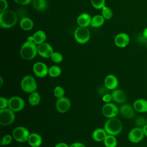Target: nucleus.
Segmentation results:
<instances>
[{"instance_id":"obj_26","label":"nucleus","mask_w":147,"mask_h":147,"mask_svg":"<svg viewBox=\"0 0 147 147\" xmlns=\"http://www.w3.org/2000/svg\"><path fill=\"white\" fill-rule=\"evenodd\" d=\"M40 99H41L40 95L39 93L36 91H34L30 93L28 98L29 103L32 106L37 105L40 103Z\"/></svg>"},{"instance_id":"obj_32","label":"nucleus","mask_w":147,"mask_h":147,"mask_svg":"<svg viewBox=\"0 0 147 147\" xmlns=\"http://www.w3.org/2000/svg\"><path fill=\"white\" fill-rule=\"evenodd\" d=\"M51 58L53 62L56 63H61L63 59V57L62 55L58 52H53Z\"/></svg>"},{"instance_id":"obj_10","label":"nucleus","mask_w":147,"mask_h":147,"mask_svg":"<svg viewBox=\"0 0 147 147\" xmlns=\"http://www.w3.org/2000/svg\"><path fill=\"white\" fill-rule=\"evenodd\" d=\"M145 135L142 129L139 127H135L130 130L128 134V139L132 143H138L141 142Z\"/></svg>"},{"instance_id":"obj_36","label":"nucleus","mask_w":147,"mask_h":147,"mask_svg":"<svg viewBox=\"0 0 147 147\" xmlns=\"http://www.w3.org/2000/svg\"><path fill=\"white\" fill-rule=\"evenodd\" d=\"M8 4L6 0H0V11H3L7 8Z\"/></svg>"},{"instance_id":"obj_12","label":"nucleus","mask_w":147,"mask_h":147,"mask_svg":"<svg viewBox=\"0 0 147 147\" xmlns=\"http://www.w3.org/2000/svg\"><path fill=\"white\" fill-rule=\"evenodd\" d=\"M37 52L40 56L44 58H49L51 57L53 50L50 44L44 42L38 45Z\"/></svg>"},{"instance_id":"obj_30","label":"nucleus","mask_w":147,"mask_h":147,"mask_svg":"<svg viewBox=\"0 0 147 147\" xmlns=\"http://www.w3.org/2000/svg\"><path fill=\"white\" fill-rule=\"evenodd\" d=\"M53 94L57 98H60L64 96L65 91L62 87L57 86L53 90Z\"/></svg>"},{"instance_id":"obj_15","label":"nucleus","mask_w":147,"mask_h":147,"mask_svg":"<svg viewBox=\"0 0 147 147\" xmlns=\"http://www.w3.org/2000/svg\"><path fill=\"white\" fill-rule=\"evenodd\" d=\"M111 94L113 100L118 103H123L127 99L126 92L121 89L116 88L113 90Z\"/></svg>"},{"instance_id":"obj_37","label":"nucleus","mask_w":147,"mask_h":147,"mask_svg":"<svg viewBox=\"0 0 147 147\" xmlns=\"http://www.w3.org/2000/svg\"><path fill=\"white\" fill-rule=\"evenodd\" d=\"M102 100H103V102H105L106 103L110 102V101L111 100H113L112 96H111V94H105L102 96Z\"/></svg>"},{"instance_id":"obj_44","label":"nucleus","mask_w":147,"mask_h":147,"mask_svg":"<svg viewBox=\"0 0 147 147\" xmlns=\"http://www.w3.org/2000/svg\"><path fill=\"white\" fill-rule=\"evenodd\" d=\"M146 48H147V42H146Z\"/></svg>"},{"instance_id":"obj_27","label":"nucleus","mask_w":147,"mask_h":147,"mask_svg":"<svg viewBox=\"0 0 147 147\" xmlns=\"http://www.w3.org/2000/svg\"><path fill=\"white\" fill-rule=\"evenodd\" d=\"M105 22V18L102 15H96L92 18L91 25L94 28L101 26Z\"/></svg>"},{"instance_id":"obj_40","label":"nucleus","mask_w":147,"mask_h":147,"mask_svg":"<svg viewBox=\"0 0 147 147\" xmlns=\"http://www.w3.org/2000/svg\"><path fill=\"white\" fill-rule=\"evenodd\" d=\"M55 147H69V146L65 142H59L55 145Z\"/></svg>"},{"instance_id":"obj_18","label":"nucleus","mask_w":147,"mask_h":147,"mask_svg":"<svg viewBox=\"0 0 147 147\" xmlns=\"http://www.w3.org/2000/svg\"><path fill=\"white\" fill-rule=\"evenodd\" d=\"M133 107L138 113L147 112V100L142 98L136 99L133 103Z\"/></svg>"},{"instance_id":"obj_14","label":"nucleus","mask_w":147,"mask_h":147,"mask_svg":"<svg viewBox=\"0 0 147 147\" xmlns=\"http://www.w3.org/2000/svg\"><path fill=\"white\" fill-rule=\"evenodd\" d=\"M130 41L129 36L126 33H120L118 34L114 38V42L116 46L119 48L126 47Z\"/></svg>"},{"instance_id":"obj_28","label":"nucleus","mask_w":147,"mask_h":147,"mask_svg":"<svg viewBox=\"0 0 147 147\" xmlns=\"http://www.w3.org/2000/svg\"><path fill=\"white\" fill-rule=\"evenodd\" d=\"M61 69L57 65H52L48 69V74L51 77L56 78L60 75Z\"/></svg>"},{"instance_id":"obj_17","label":"nucleus","mask_w":147,"mask_h":147,"mask_svg":"<svg viewBox=\"0 0 147 147\" xmlns=\"http://www.w3.org/2000/svg\"><path fill=\"white\" fill-rule=\"evenodd\" d=\"M119 111L123 117L126 118H132L134 115L135 110L131 105L124 104L120 107Z\"/></svg>"},{"instance_id":"obj_35","label":"nucleus","mask_w":147,"mask_h":147,"mask_svg":"<svg viewBox=\"0 0 147 147\" xmlns=\"http://www.w3.org/2000/svg\"><path fill=\"white\" fill-rule=\"evenodd\" d=\"M8 103H9V99L4 97H1L0 98V109L7 108V107H8Z\"/></svg>"},{"instance_id":"obj_4","label":"nucleus","mask_w":147,"mask_h":147,"mask_svg":"<svg viewBox=\"0 0 147 147\" xmlns=\"http://www.w3.org/2000/svg\"><path fill=\"white\" fill-rule=\"evenodd\" d=\"M22 90L28 93H32L37 89V83L35 79L31 75L25 76L21 82Z\"/></svg>"},{"instance_id":"obj_43","label":"nucleus","mask_w":147,"mask_h":147,"mask_svg":"<svg viewBox=\"0 0 147 147\" xmlns=\"http://www.w3.org/2000/svg\"><path fill=\"white\" fill-rule=\"evenodd\" d=\"M0 82H1V83H0V86H2V84H3V79H2V77L0 78Z\"/></svg>"},{"instance_id":"obj_38","label":"nucleus","mask_w":147,"mask_h":147,"mask_svg":"<svg viewBox=\"0 0 147 147\" xmlns=\"http://www.w3.org/2000/svg\"><path fill=\"white\" fill-rule=\"evenodd\" d=\"M17 3L22 5H25L29 3L32 0H14Z\"/></svg>"},{"instance_id":"obj_16","label":"nucleus","mask_w":147,"mask_h":147,"mask_svg":"<svg viewBox=\"0 0 147 147\" xmlns=\"http://www.w3.org/2000/svg\"><path fill=\"white\" fill-rule=\"evenodd\" d=\"M104 84L107 90H114L118 87V80L115 75L110 74L105 77L104 79Z\"/></svg>"},{"instance_id":"obj_42","label":"nucleus","mask_w":147,"mask_h":147,"mask_svg":"<svg viewBox=\"0 0 147 147\" xmlns=\"http://www.w3.org/2000/svg\"><path fill=\"white\" fill-rule=\"evenodd\" d=\"M143 36L147 40V28H145L142 32V34Z\"/></svg>"},{"instance_id":"obj_23","label":"nucleus","mask_w":147,"mask_h":147,"mask_svg":"<svg viewBox=\"0 0 147 147\" xmlns=\"http://www.w3.org/2000/svg\"><path fill=\"white\" fill-rule=\"evenodd\" d=\"M21 29L24 30H30L33 27V22L29 17H23L20 22Z\"/></svg>"},{"instance_id":"obj_39","label":"nucleus","mask_w":147,"mask_h":147,"mask_svg":"<svg viewBox=\"0 0 147 147\" xmlns=\"http://www.w3.org/2000/svg\"><path fill=\"white\" fill-rule=\"evenodd\" d=\"M69 147H86V146L81 142H74L71 144Z\"/></svg>"},{"instance_id":"obj_22","label":"nucleus","mask_w":147,"mask_h":147,"mask_svg":"<svg viewBox=\"0 0 147 147\" xmlns=\"http://www.w3.org/2000/svg\"><path fill=\"white\" fill-rule=\"evenodd\" d=\"M33 41L37 45L44 42L46 40L47 36L45 33L42 30H38L33 35Z\"/></svg>"},{"instance_id":"obj_21","label":"nucleus","mask_w":147,"mask_h":147,"mask_svg":"<svg viewBox=\"0 0 147 147\" xmlns=\"http://www.w3.org/2000/svg\"><path fill=\"white\" fill-rule=\"evenodd\" d=\"M107 135L108 134L105 129L98 128L93 131L92 134V137L95 141L101 142L104 141L105 138Z\"/></svg>"},{"instance_id":"obj_5","label":"nucleus","mask_w":147,"mask_h":147,"mask_svg":"<svg viewBox=\"0 0 147 147\" xmlns=\"http://www.w3.org/2000/svg\"><path fill=\"white\" fill-rule=\"evenodd\" d=\"M15 119V114L13 110L8 108L0 109V124L2 126H8L11 124Z\"/></svg>"},{"instance_id":"obj_29","label":"nucleus","mask_w":147,"mask_h":147,"mask_svg":"<svg viewBox=\"0 0 147 147\" xmlns=\"http://www.w3.org/2000/svg\"><path fill=\"white\" fill-rule=\"evenodd\" d=\"M102 16L106 20H110L113 17V12L110 8L105 6L102 9Z\"/></svg>"},{"instance_id":"obj_9","label":"nucleus","mask_w":147,"mask_h":147,"mask_svg":"<svg viewBox=\"0 0 147 147\" xmlns=\"http://www.w3.org/2000/svg\"><path fill=\"white\" fill-rule=\"evenodd\" d=\"M102 114L108 118L115 117L119 112V109L116 105L113 103H106L102 107Z\"/></svg>"},{"instance_id":"obj_34","label":"nucleus","mask_w":147,"mask_h":147,"mask_svg":"<svg viewBox=\"0 0 147 147\" xmlns=\"http://www.w3.org/2000/svg\"><path fill=\"white\" fill-rule=\"evenodd\" d=\"M12 139H13L12 136L10 134H6V135L4 136L1 140V145L5 146V145H9L11 142Z\"/></svg>"},{"instance_id":"obj_19","label":"nucleus","mask_w":147,"mask_h":147,"mask_svg":"<svg viewBox=\"0 0 147 147\" xmlns=\"http://www.w3.org/2000/svg\"><path fill=\"white\" fill-rule=\"evenodd\" d=\"M92 18L91 16L86 13H82L77 18V23L79 26L87 27L91 25Z\"/></svg>"},{"instance_id":"obj_31","label":"nucleus","mask_w":147,"mask_h":147,"mask_svg":"<svg viewBox=\"0 0 147 147\" xmlns=\"http://www.w3.org/2000/svg\"><path fill=\"white\" fill-rule=\"evenodd\" d=\"M92 6L96 9H101L105 6V0H91Z\"/></svg>"},{"instance_id":"obj_24","label":"nucleus","mask_w":147,"mask_h":147,"mask_svg":"<svg viewBox=\"0 0 147 147\" xmlns=\"http://www.w3.org/2000/svg\"><path fill=\"white\" fill-rule=\"evenodd\" d=\"M32 5L36 10L39 11L44 10L48 6L46 0H32Z\"/></svg>"},{"instance_id":"obj_41","label":"nucleus","mask_w":147,"mask_h":147,"mask_svg":"<svg viewBox=\"0 0 147 147\" xmlns=\"http://www.w3.org/2000/svg\"><path fill=\"white\" fill-rule=\"evenodd\" d=\"M142 129V130H143L145 136L147 137V124L145 125L144 126H143V127Z\"/></svg>"},{"instance_id":"obj_25","label":"nucleus","mask_w":147,"mask_h":147,"mask_svg":"<svg viewBox=\"0 0 147 147\" xmlns=\"http://www.w3.org/2000/svg\"><path fill=\"white\" fill-rule=\"evenodd\" d=\"M106 147H116L117 145V141L115 136L108 134L103 141Z\"/></svg>"},{"instance_id":"obj_2","label":"nucleus","mask_w":147,"mask_h":147,"mask_svg":"<svg viewBox=\"0 0 147 147\" xmlns=\"http://www.w3.org/2000/svg\"><path fill=\"white\" fill-rule=\"evenodd\" d=\"M17 22V16L15 12L10 10H6L1 12L0 25L3 28H10Z\"/></svg>"},{"instance_id":"obj_33","label":"nucleus","mask_w":147,"mask_h":147,"mask_svg":"<svg viewBox=\"0 0 147 147\" xmlns=\"http://www.w3.org/2000/svg\"><path fill=\"white\" fill-rule=\"evenodd\" d=\"M135 123L137 127L142 128L145 125L147 124V119L142 116L138 117L135 121Z\"/></svg>"},{"instance_id":"obj_6","label":"nucleus","mask_w":147,"mask_h":147,"mask_svg":"<svg viewBox=\"0 0 147 147\" xmlns=\"http://www.w3.org/2000/svg\"><path fill=\"white\" fill-rule=\"evenodd\" d=\"M75 40L79 44L87 42L90 37V32L86 27H78L74 32Z\"/></svg>"},{"instance_id":"obj_11","label":"nucleus","mask_w":147,"mask_h":147,"mask_svg":"<svg viewBox=\"0 0 147 147\" xmlns=\"http://www.w3.org/2000/svg\"><path fill=\"white\" fill-rule=\"evenodd\" d=\"M48 69L47 65L42 62H37L33 66L34 74L38 78H44L48 74Z\"/></svg>"},{"instance_id":"obj_20","label":"nucleus","mask_w":147,"mask_h":147,"mask_svg":"<svg viewBox=\"0 0 147 147\" xmlns=\"http://www.w3.org/2000/svg\"><path fill=\"white\" fill-rule=\"evenodd\" d=\"M42 141L41 136L36 133L30 134L28 140L29 145L32 147H39L41 145Z\"/></svg>"},{"instance_id":"obj_8","label":"nucleus","mask_w":147,"mask_h":147,"mask_svg":"<svg viewBox=\"0 0 147 147\" xmlns=\"http://www.w3.org/2000/svg\"><path fill=\"white\" fill-rule=\"evenodd\" d=\"M24 100L20 96H12L9 99L8 107L14 112L22 110L24 108Z\"/></svg>"},{"instance_id":"obj_7","label":"nucleus","mask_w":147,"mask_h":147,"mask_svg":"<svg viewBox=\"0 0 147 147\" xmlns=\"http://www.w3.org/2000/svg\"><path fill=\"white\" fill-rule=\"evenodd\" d=\"M28 130L23 126L15 127L12 132V136L14 139L19 142H24L28 141L29 136Z\"/></svg>"},{"instance_id":"obj_13","label":"nucleus","mask_w":147,"mask_h":147,"mask_svg":"<svg viewBox=\"0 0 147 147\" xmlns=\"http://www.w3.org/2000/svg\"><path fill=\"white\" fill-rule=\"evenodd\" d=\"M71 107L70 100L65 96L58 98L56 102V110L60 113L67 112Z\"/></svg>"},{"instance_id":"obj_1","label":"nucleus","mask_w":147,"mask_h":147,"mask_svg":"<svg viewBox=\"0 0 147 147\" xmlns=\"http://www.w3.org/2000/svg\"><path fill=\"white\" fill-rule=\"evenodd\" d=\"M37 52V47L36 44L31 41L25 42L20 49V55L25 60H31L35 57Z\"/></svg>"},{"instance_id":"obj_3","label":"nucleus","mask_w":147,"mask_h":147,"mask_svg":"<svg viewBox=\"0 0 147 147\" xmlns=\"http://www.w3.org/2000/svg\"><path fill=\"white\" fill-rule=\"evenodd\" d=\"M104 129L108 134L117 136L122 129V124L121 121L117 118H109L105 123Z\"/></svg>"}]
</instances>
